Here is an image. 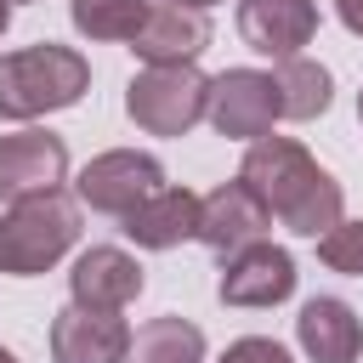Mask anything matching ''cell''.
<instances>
[{
  "mask_svg": "<svg viewBox=\"0 0 363 363\" xmlns=\"http://www.w3.org/2000/svg\"><path fill=\"white\" fill-rule=\"evenodd\" d=\"M210 45V17L193 11V6H147L142 28L130 34V51L153 68V62H193L199 51Z\"/></svg>",
  "mask_w": 363,
  "mask_h": 363,
  "instance_id": "13",
  "label": "cell"
},
{
  "mask_svg": "<svg viewBox=\"0 0 363 363\" xmlns=\"http://www.w3.org/2000/svg\"><path fill=\"white\" fill-rule=\"evenodd\" d=\"M210 79L193 62H153L125 85V113L147 136H187L204 119Z\"/></svg>",
  "mask_w": 363,
  "mask_h": 363,
  "instance_id": "4",
  "label": "cell"
},
{
  "mask_svg": "<svg viewBox=\"0 0 363 363\" xmlns=\"http://www.w3.org/2000/svg\"><path fill=\"white\" fill-rule=\"evenodd\" d=\"M91 91V62L74 45H23L0 57V119H40Z\"/></svg>",
  "mask_w": 363,
  "mask_h": 363,
  "instance_id": "2",
  "label": "cell"
},
{
  "mask_svg": "<svg viewBox=\"0 0 363 363\" xmlns=\"http://www.w3.org/2000/svg\"><path fill=\"white\" fill-rule=\"evenodd\" d=\"M125 363H204V329L164 312V318H153L130 335Z\"/></svg>",
  "mask_w": 363,
  "mask_h": 363,
  "instance_id": "17",
  "label": "cell"
},
{
  "mask_svg": "<svg viewBox=\"0 0 363 363\" xmlns=\"http://www.w3.org/2000/svg\"><path fill=\"white\" fill-rule=\"evenodd\" d=\"M295 340L312 363H357L363 352V318L340 295H312L295 318Z\"/></svg>",
  "mask_w": 363,
  "mask_h": 363,
  "instance_id": "14",
  "label": "cell"
},
{
  "mask_svg": "<svg viewBox=\"0 0 363 363\" xmlns=\"http://www.w3.org/2000/svg\"><path fill=\"white\" fill-rule=\"evenodd\" d=\"M176 6H193V11H204V6H216V0H176Z\"/></svg>",
  "mask_w": 363,
  "mask_h": 363,
  "instance_id": "23",
  "label": "cell"
},
{
  "mask_svg": "<svg viewBox=\"0 0 363 363\" xmlns=\"http://www.w3.org/2000/svg\"><path fill=\"white\" fill-rule=\"evenodd\" d=\"M130 352V323L119 312H91V306H62L51 318V357L57 363H125Z\"/></svg>",
  "mask_w": 363,
  "mask_h": 363,
  "instance_id": "11",
  "label": "cell"
},
{
  "mask_svg": "<svg viewBox=\"0 0 363 363\" xmlns=\"http://www.w3.org/2000/svg\"><path fill=\"white\" fill-rule=\"evenodd\" d=\"M318 261L329 272L363 278V221H335L329 233H318Z\"/></svg>",
  "mask_w": 363,
  "mask_h": 363,
  "instance_id": "19",
  "label": "cell"
},
{
  "mask_svg": "<svg viewBox=\"0 0 363 363\" xmlns=\"http://www.w3.org/2000/svg\"><path fill=\"white\" fill-rule=\"evenodd\" d=\"M238 182L267 204V216H278L295 238H318L340 221L346 210V193L340 182L289 136H255L244 164H238Z\"/></svg>",
  "mask_w": 363,
  "mask_h": 363,
  "instance_id": "1",
  "label": "cell"
},
{
  "mask_svg": "<svg viewBox=\"0 0 363 363\" xmlns=\"http://www.w3.org/2000/svg\"><path fill=\"white\" fill-rule=\"evenodd\" d=\"M295 278H301V272H295V255H289L284 244L255 238V244L221 255V284H216V295H221V306H250V312H261V306L289 301V295H295Z\"/></svg>",
  "mask_w": 363,
  "mask_h": 363,
  "instance_id": "6",
  "label": "cell"
},
{
  "mask_svg": "<svg viewBox=\"0 0 363 363\" xmlns=\"http://www.w3.org/2000/svg\"><path fill=\"white\" fill-rule=\"evenodd\" d=\"M0 363H17V357H11V352H6V346H0Z\"/></svg>",
  "mask_w": 363,
  "mask_h": 363,
  "instance_id": "24",
  "label": "cell"
},
{
  "mask_svg": "<svg viewBox=\"0 0 363 363\" xmlns=\"http://www.w3.org/2000/svg\"><path fill=\"white\" fill-rule=\"evenodd\" d=\"M164 187V164L153 159V153H136V147H108V153H96L85 170H79V182H74V193H79V204H91V210H102V216H130L147 193H159Z\"/></svg>",
  "mask_w": 363,
  "mask_h": 363,
  "instance_id": "5",
  "label": "cell"
},
{
  "mask_svg": "<svg viewBox=\"0 0 363 363\" xmlns=\"http://www.w3.org/2000/svg\"><path fill=\"white\" fill-rule=\"evenodd\" d=\"M142 261L125 255L119 244H91L74 272H68V295L74 306H91V312H125L136 295H142Z\"/></svg>",
  "mask_w": 363,
  "mask_h": 363,
  "instance_id": "10",
  "label": "cell"
},
{
  "mask_svg": "<svg viewBox=\"0 0 363 363\" xmlns=\"http://www.w3.org/2000/svg\"><path fill=\"white\" fill-rule=\"evenodd\" d=\"M238 34L261 57H295L318 34V0H238Z\"/></svg>",
  "mask_w": 363,
  "mask_h": 363,
  "instance_id": "12",
  "label": "cell"
},
{
  "mask_svg": "<svg viewBox=\"0 0 363 363\" xmlns=\"http://www.w3.org/2000/svg\"><path fill=\"white\" fill-rule=\"evenodd\" d=\"M6 23H11V0H0V34H6Z\"/></svg>",
  "mask_w": 363,
  "mask_h": 363,
  "instance_id": "22",
  "label": "cell"
},
{
  "mask_svg": "<svg viewBox=\"0 0 363 363\" xmlns=\"http://www.w3.org/2000/svg\"><path fill=\"white\" fill-rule=\"evenodd\" d=\"M204 119L221 136H233V142L267 136L272 119H278V85H272V74H261V68H227V74H216Z\"/></svg>",
  "mask_w": 363,
  "mask_h": 363,
  "instance_id": "7",
  "label": "cell"
},
{
  "mask_svg": "<svg viewBox=\"0 0 363 363\" xmlns=\"http://www.w3.org/2000/svg\"><path fill=\"white\" fill-rule=\"evenodd\" d=\"M272 85H278V119H318V113H329V102H335L329 68L312 62V57H301V51H295V57H278Z\"/></svg>",
  "mask_w": 363,
  "mask_h": 363,
  "instance_id": "16",
  "label": "cell"
},
{
  "mask_svg": "<svg viewBox=\"0 0 363 363\" xmlns=\"http://www.w3.org/2000/svg\"><path fill=\"white\" fill-rule=\"evenodd\" d=\"M79 238V204L51 187V193H28L0 216V272L6 278H40L45 267H57Z\"/></svg>",
  "mask_w": 363,
  "mask_h": 363,
  "instance_id": "3",
  "label": "cell"
},
{
  "mask_svg": "<svg viewBox=\"0 0 363 363\" xmlns=\"http://www.w3.org/2000/svg\"><path fill=\"white\" fill-rule=\"evenodd\" d=\"M357 119H363V91H357Z\"/></svg>",
  "mask_w": 363,
  "mask_h": 363,
  "instance_id": "25",
  "label": "cell"
},
{
  "mask_svg": "<svg viewBox=\"0 0 363 363\" xmlns=\"http://www.w3.org/2000/svg\"><path fill=\"white\" fill-rule=\"evenodd\" d=\"M221 363H289V352L278 340H267V335H244V340H233L221 352Z\"/></svg>",
  "mask_w": 363,
  "mask_h": 363,
  "instance_id": "20",
  "label": "cell"
},
{
  "mask_svg": "<svg viewBox=\"0 0 363 363\" xmlns=\"http://www.w3.org/2000/svg\"><path fill=\"white\" fill-rule=\"evenodd\" d=\"M267 227H272L267 204H261L244 182H221V187H210V193L199 199V233H193V238H199L204 250H216V255H233V250L267 238Z\"/></svg>",
  "mask_w": 363,
  "mask_h": 363,
  "instance_id": "9",
  "label": "cell"
},
{
  "mask_svg": "<svg viewBox=\"0 0 363 363\" xmlns=\"http://www.w3.org/2000/svg\"><path fill=\"white\" fill-rule=\"evenodd\" d=\"M335 17H340L352 34H363V0H335Z\"/></svg>",
  "mask_w": 363,
  "mask_h": 363,
  "instance_id": "21",
  "label": "cell"
},
{
  "mask_svg": "<svg viewBox=\"0 0 363 363\" xmlns=\"http://www.w3.org/2000/svg\"><path fill=\"white\" fill-rule=\"evenodd\" d=\"M68 176V142L51 130H11L0 136V199L17 204L28 193H51Z\"/></svg>",
  "mask_w": 363,
  "mask_h": 363,
  "instance_id": "8",
  "label": "cell"
},
{
  "mask_svg": "<svg viewBox=\"0 0 363 363\" xmlns=\"http://www.w3.org/2000/svg\"><path fill=\"white\" fill-rule=\"evenodd\" d=\"M125 233H130V244H142V250H176L182 238L199 233V193H187V187H159V193H147V199L125 216Z\"/></svg>",
  "mask_w": 363,
  "mask_h": 363,
  "instance_id": "15",
  "label": "cell"
},
{
  "mask_svg": "<svg viewBox=\"0 0 363 363\" xmlns=\"http://www.w3.org/2000/svg\"><path fill=\"white\" fill-rule=\"evenodd\" d=\"M68 17L85 40H130L147 17V0H68Z\"/></svg>",
  "mask_w": 363,
  "mask_h": 363,
  "instance_id": "18",
  "label": "cell"
}]
</instances>
